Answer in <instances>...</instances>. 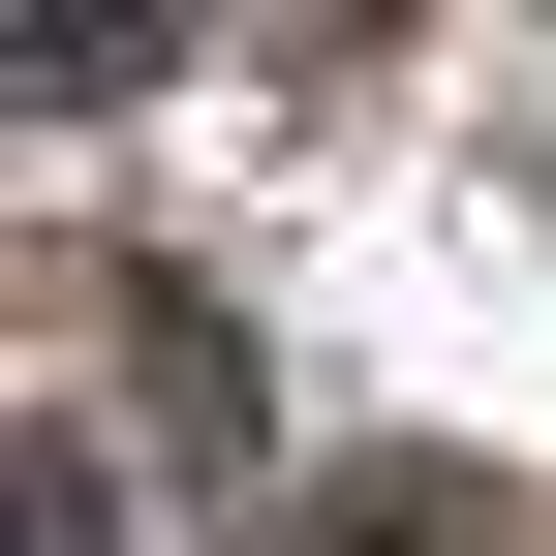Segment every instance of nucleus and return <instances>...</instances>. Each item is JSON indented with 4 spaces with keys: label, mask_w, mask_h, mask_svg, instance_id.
Masks as SVG:
<instances>
[{
    "label": "nucleus",
    "mask_w": 556,
    "mask_h": 556,
    "mask_svg": "<svg viewBox=\"0 0 556 556\" xmlns=\"http://www.w3.org/2000/svg\"><path fill=\"white\" fill-rule=\"evenodd\" d=\"M309 556H495V495L464 464H371V495H309Z\"/></svg>",
    "instance_id": "f257e3e1"
},
{
    "label": "nucleus",
    "mask_w": 556,
    "mask_h": 556,
    "mask_svg": "<svg viewBox=\"0 0 556 556\" xmlns=\"http://www.w3.org/2000/svg\"><path fill=\"white\" fill-rule=\"evenodd\" d=\"M31 62H62V93H124V62H155V0H62V31H31Z\"/></svg>",
    "instance_id": "7ed1b4c3"
},
{
    "label": "nucleus",
    "mask_w": 556,
    "mask_h": 556,
    "mask_svg": "<svg viewBox=\"0 0 556 556\" xmlns=\"http://www.w3.org/2000/svg\"><path fill=\"white\" fill-rule=\"evenodd\" d=\"M31 556H124V464L93 433H31Z\"/></svg>",
    "instance_id": "f03ea898"
}]
</instances>
